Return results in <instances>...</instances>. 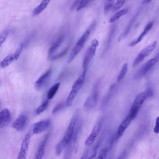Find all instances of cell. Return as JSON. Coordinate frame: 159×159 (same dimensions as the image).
I'll list each match as a JSON object with an SVG mask.
<instances>
[{
    "label": "cell",
    "instance_id": "35",
    "mask_svg": "<svg viewBox=\"0 0 159 159\" xmlns=\"http://www.w3.org/2000/svg\"><path fill=\"white\" fill-rule=\"evenodd\" d=\"M107 149L106 148H104L100 150L98 158L102 159H105L107 157Z\"/></svg>",
    "mask_w": 159,
    "mask_h": 159
},
{
    "label": "cell",
    "instance_id": "34",
    "mask_svg": "<svg viewBox=\"0 0 159 159\" xmlns=\"http://www.w3.org/2000/svg\"><path fill=\"white\" fill-rule=\"evenodd\" d=\"M91 0H81L77 6V10L78 11L85 7L90 2Z\"/></svg>",
    "mask_w": 159,
    "mask_h": 159
},
{
    "label": "cell",
    "instance_id": "4",
    "mask_svg": "<svg viewBox=\"0 0 159 159\" xmlns=\"http://www.w3.org/2000/svg\"><path fill=\"white\" fill-rule=\"evenodd\" d=\"M147 97L146 92L140 93L136 97L130 108L129 114L128 115L132 120L136 116Z\"/></svg>",
    "mask_w": 159,
    "mask_h": 159
},
{
    "label": "cell",
    "instance_id": "13",
    "mask_svg": "<svg viewBox=\"0 0 159 159\" xmlns=\"http://www.w3.org/2000/svg\"><path fill=\"white\" fill-rule=\"evenodd\" d=\"M97 87L98 85L96 84L93 88L92 94L85 101L84 106L86 108L90 109L95 105L98 97Z\"/></svg>",
    "mask_w": 159,
    "mask_h": 159
},
{
    "label": "cell",
    "instance_id": "16",
    "mask_svg": "<svg viewBox=\"0 0 159 159\" xmlns=\"http://www.w3.org/2000/svg\"><path fill=\"white\" fill-rule=\"evenodd\" d=\"M49 135L48 133L45 136L44 139L38 148L35 156V159H41L43 155L46 143Z\"/></svg>",
    "mask_w": 159,
    "mask_h": 159
},
{
    "label": "cell",
    "instance_id": "29",
    "mask_svg": "<svg viewBox=\"0 0 159 159\" xmlns=\"http://www.w3.org/2000/svg\"><path fill=\"white\" fill-rule=\"evenodd\" d=\"M113 0H106L104 5L103 11L105 14H107L112 7Z\"/></svg>",
    "mask_w": 159,
    "mask_h": 159
},
{
    "label": "cell",
    "instance_id": "12",
    "mask_svg": "<svg viewBox=\"0 0 159 159\" xmlns=\"http://www.w3.org/2000/svg\"><path fill=\"white\" fill-rule=\"evenodd\" d=\"M101 124L100 122H98L94 126L91 133L85 142V144L86 146H90L93 143L99 132Z\"/></svg>",
    "mask_w": 159,
    "mask_h": 159
},
{
    "label": "cell",
    "instance_id": "32",
    "mask_svg": "<svg viewBox=\"0 0 159 159\" xmlns=\"http://www.w3.org/2000/svg\"><path fill=\"white\" fill-rule=\"evenodd\" d=\"M23 45L22 43H20L17 47L15 54L14 55V57L15 60H16L18 58L20 53H21L23 48Z\"/></svg>",
    "mask_w": 159,
    "mask_h": 159
},
{
    "label": "cell",
    "instance_id": "25",
    "mask_svg": "<svg viewBox=\"0 0 159 159\" xmlns=\"http://www.w3.org/2000/svg\"><path fill=\"white\" fill-rule=\"evenodd\" d=\"M128 9H124L116 13L109 20L110 23H113L118 20L120 17L126 14L128 12Z\"/></svg>",
    "mask_w": 159,
    "mask_h": 159
},
{
    "label": "cell",
    "instance_id": "19",
    "mask_svg": "<svg viewBox=\"0 0 159 159\" xmlns=\"http://www.w3.org/2000/svg\"><path fill=\"white\" fill-rule=\"evenodd\" d=\"M95 25V24H93L85 31L78 40L76 44L84 46V44L88 39L91 31L94 27Z\"/></svg>",
    "mask_w": 159,
    "mask_h": 159
},
{
    "label": "cell",
    "instance_id": "9",
    "mask_svg": "<svg viewBox=\"0 0 159 159\" xmlns=\"http://www.w3.org/2000/svg\"><path fill=\"white\" fill-rule=\"evenodd\" d=\"M30 138V135L29 133H27L25 136L21 145L20 150L17 156V159H26Z\"/></svg>",
    "mask_w": 159,
    "mask_h": 159
},
{
    "label": "cell",
    "instance_id": "26",
    "mask_svg": "<svg viewBox=\"0 0 159 159\" xmlns=\"http://www.w3.org/2000/svg\"><path fill=\"white\" fill-rule=\"evenodd\" d=\"M69 49V47H66L61 52L52 56L51 58V60L52 61H54L60 59L65 55Z\"/></svg>",
    "mask_w": 159,
    "mask_h": 159
},
{
    "label": "cell",
    "instance_id": "37",
    "mask_svg": "<svg viewBox=\"0 0 159 159\" xmlns=\"http://www.w3.org/2000/svg\"><path fill=\"white\" fill-rule=\"evenodd\" d=\"M159 117H157L156 119V125L154 129V132L156 134H158L159 131Z\"/></svg>",
    "mask_w": 159,
    "mask_h": 159
},
{
    "label": "cell",
    "instance_id": "5",
    "mask_svg": "<svg viewBox=\"0 0 159 159\" xmlns=\"http://www.w3.org/2000/svg\"><path fill=\"white\" fill-rule=\"evenodd\" d=\"M98 40L93 39L91 42V46L88 49L84 57L82 63L84 70H87V67L95 55L96 48L98 45Z\"/></svg>",
    "mask_w": 159,
    "mask_h": 159
},
{
    "label": "cell",
    "instance_id": "15",
    "mask_svg": "<svg viewBox=\"0 0 159 159\" xmlns=\"http://www.w3.org/2000/svg\"><path fill=\"white\" fill-rule=\"evenodd\" d=\"M153 24L154 22L153 21L149 22L146 26L144 30L137 39L130 43L129 44V47H133L140 42L144 37L151 29L153 25Z\"/></svg>",
    "mask_w": 159,
    "mask_h": 159
},
{
    "label": "cell",
    "instance_id": "14",
    "mask_svg": "<svg viewBox=\"0 0 159 159\" xmlns=\"http://www.w3.org/2000/svg\"><path fill=\"white\" fill-rule=\"evenodd\" d=\"M132 120L128 115L122 122L119 126L116 133L118 138L121 137L123 134L126 129L130 125Z\"/></svg>",
    "mask_w": 159,
    "mask_h": 159
},
{
    "label": "cell",
    "instance_id": "23",
    "mask_svg": "<svg viewBox=\"0 0 159 159\" xmlns=\"http://www.w3.org/2000/svg\"><path fill=\"white\" fill-rule=\"evenodd\" d=\"M60 83H57L52 86L48 90L47 94V98L48 100L52 99L57 91Z\"/></svg>",
    "mask_w": 159,
    "mask_h": 159
},
{
    "label": "cell",
    "instance_id": "41",
    "mask_svg": "<svg viewBox=\"0 0 159 159\" xmlns=\"http://www.w3.org/2000/svg\"><path fill=\"white\" fill-rule=\"evenodd\" d=\"M152 0H143L142 3L143 4H147L150 2Z\"/></svg>",
    "mask_w": 159,
    "mask_h": 159
},
{
    "label": "cell",
    "instance_id": "11",
    "mask_svg": "<svg viewBox=\"0 0 159 159\" xmlns=\"http://www.w3.org/2000/svg\"><path fill=\"white\" fill-rule=\"evenodd\" d=\"M11 116L9 110L7 108L2 109L0 112V128H3L9 124Z\"/></svg>",
    "mask_w": 159,
    "mask_h": 159
},
{
    "label": "cell",
    "instance_id": "33",
    "mask_svg": "<svg viewBox=\"0 0 159 159\" xmlns=\"http://www.w3.org/2000/svg\"><path fill=\"white\" fill-rule=\"evenodd\" d=\"M64 103L63 102H60L57 104L53 109L52 113L54 114L61 110L64 107Z\"/></svg>",
    "mask_w": 159,
    "mask_h": 159
},
{
    "label": "cell",
    "instance_id": "8",
    "mask_svg": "<svg viewBox=\"0 0 159 159\" xmlns=\"http://www.w3.org/2000/svg\"><path fill=\"white\" fill-rule=\"evenodd\" d=\"M52 73V70H48L35 81L34 87L37 91H39L45 86L49 79Z\"/></svg>",
    "mask_w": 159,
    "mask_h": 159
},
{
    "label": "cell",
    "instance_id": "28",
    "mask_svg": "<svg viewBox=\"0 0 159 159\" xmlns=\"http://www.w3.org/2000/svg\"><path fill=\"white\" fill-rule=\"evenodd\" d=\"M48 101L46 100L36 109V113L39 115L44 111L47 107L48 105Z\"/></svg>",
    "mask_w": 159,
    "mask_h": 159
},
{
    "label": "cell",
    "instance_id": "18",
    "mask_svg": "<svg viewBox=\"0 0 159 159\" xmlns=\"http://www.w3.org/2000/svg\"><path fill=\"white\" fill-rule=\"evenodd\" d=\"M157 42L154 41L142 49L139 53L138 55L144 58L149 55L156 47Z\"/></svg>",
    "mask_w": 159,
    "mask_h": 159
},
{
    "label": "cell",
    "instance_id": "24",
    "mask_svg": "<svg viewBox=\"0 0 159 159\" xmlns=\"http://www.w3.org/2000/svg\"><path fill=\"white\" fill-rule=\"evenodd\" d=\"M15 59L13 55L7 56L0 62V67L3 68L10 65Z\"/></svg>",
    "mask_w": 159,
    "mask_h": 159
},
{
    "label": "cell",
    "instance_id": "42",
    "mask_svg": "<svg viewBox=\"0 0 159 159\" xmlns=\"http://www.w3.org/2000/svg\"></svg>",
    "mask_w": 159,
    "mask_h": 159
},
{
    "label": "cell",
    "instance_id": "38",
    "mask_svg": "<svg viewBox=\"0 0 159 159\" xmlns=\"http://www.w3.org/2000/svg\"><path fill=\"white\" fill-rule=\"evenodd\" d=\"M81 0H76L74 2V3L73 4L71 7V10H74L75 7L79 5L80 3Z\"/></svg>",
    "mask_w": 159,
    "mask_h": 159
},
{
    "label": "cell",
    "instance_id": "20",
    "mask_svg": "<svg viewBox=\"0 0 159 159\" xmlns=\"http://www.w3.org/2000/svg\"><path fill=\"white\" fill-rule=\"evenodd\" d=\"M84 46L76 44L72 50L67 60V63H71L76 55L82 49Z\"/></svg>",
    "mask_w": 159,
    "mask_h": 159
},
{
    "label": "cell",
    "instance_id": "30",
    "mask_svg": "<svg viewBox=\"0 0 159 159\" xmlns=\"http://www.w3.org/2000/svg\"><path fill=\"white\" fill-rule=\"evenodd\" d=\"M125 0H118L113 6L112 12H115L120 9L125 3Z\"/></svg>",
    "mask_w": 159,
    "mask_h": 159
},
{
    "label": "cell",
    "instance_id": "1",
    "mask_svg": "<svg viewBox=\"0 0 159 159\" xmlns=\"http://www.w3.org/2000/svg\"><path fill=\"white\" fill-rule=\"evenodd\" d=\"M86 70H84L81 75L73 83L71 91L66 102V104L67 106L70 107L72 105L75 97L82 87L85 79Z\"/></svg>",
    "mask_w": 159,
    "mask_h": 159
},
{
    "label": "cell",
    "instance_id": "31",
    "mask_svg": "<svg viewBox=\"0 0 159 159\" xmlns=\"http://www.w3.org/2000/svg\"><path fill=\"white\" fill-rule=\"evenodd\" d=\"M8 33L7 30H5L0 34V46L6 39Z\"/></svg>",
    "mask_w": 159,
    "mask_h": 159
},
{
    "label": "cell",
    "instance_id": "40",
    "mask_svg": "<svg viewBox=\"0 0 159 159\" xmlns=\"http://www.w3.org/2000/svg\"><path fill=\"white\" fill-rule=\"evenodd\" d=\"M145 92L146 93L147 97H151L153 95V92L151 89H148Z\"/></svg>",
    "mask_w": 159,
    "mask_h": 159
},
{
    "label": "cell",
    "instance_id": "2",
    "mask_svg": "<svg viewBox=\"0 0 159 159\" xmlns=\"http://www.w3.org/2000/svg\"><path fill=\"white\" fill-rule=\"evenodd\" d=\"M79 113V109H76L72 115L64 137L61 140L67 146L72 135L74 128L78 120Z\"/></svg>",
    "mask_w": 159,
    "mask_h": 159
},
{
    "label": "cell",
    "instance_id": "3",
    "mask_svg": "<svg viewBox=\"0 0 159 159\" xmlns=\"http://www.w3.org/2000/svg\"><path fill=\"white\" fill-rule=\"evenodd\" d=\"M76 123V125H75L72 137L65 151L64 159L70 158L75 145L81 127L80 121L78 122L77 121Z\"/></svg>",
    "mask_w": 159,
    "mask_h": 159
},
{
    "label": "cell",
    "instance_id": "39",
    "mask_svg": "<svg viewBox=\"0 0 159 159\" xmlns=\"http://www.w3.org/2000/svg\"><path fill=\"white\" fill-rule=\"evenodd\" d=\"M89 149H86L84 151L81 156V159H85L87 158L88 155Z\"/></svg>",
    "mask_w": 159,
    "mask_h": 159
},
{
    "label": "cell",
    "instance_id": "10",
    "mask_svg": "<svg viewBox=\"0 0 159 159\" xmlns=\"http://www.w3.org/2000/svg\"><path fill=\"white\" fill-rule=\"evenodd\" d=\"M51 121L47 119L35 123L33 125V131L34 134H39L46 130L50 126Z\"/></svg>",
    "mask_w": 159,
    "mask_h": 159
},
{
    "label": "cell",
    "instance_id": "7",
    "mask_svg": "<svg viewBox=\"0 0 159 159\" xmlns=\"http://www.w3.org/2000/svg\"><path fill=\"white\" fill-rule=\"evenodd\" d=\"M29 123V119L25 115L22 114L14 121L11 126L17 131H21L26 127Z\"/></svg>",
    "mask_w": 159,
    "mask_h": 159
},
{
    "label": "cell",
    "instance_id": "27",
    "mask_svg": "<svg viewBox=\"0 0 159 159\" xmlns=\"http://www.w3.org/2000/svg\"><path fill=\"white\" fill-rule=\"evenodd\" d=\"M128 69V65L127 63L125 64L122 66L120 70V74L118 75L117 81L118 82H120L124 77L127 72Z\"/></svg>",
    "mask_w": 159,
    "mask_h": 159
},
{
    "label": "cell",
    "instance_id": "6",
    "mask_svg": "<svg viewBox=\"0 0 159 159\" xmlns=\"http://www.w3.org/2000/svg\"><path fill=\"white\" fill-rule=\"evenodd\" d=\"M159 58V54H157L154 58L148 60L136 72L135 77L139 78L145 75L151 67L158 61Z\"/></svg>",
    "mask_w": 159,
    "mask_h": 159
},
{
    "label": "cell",
    "instance_id": "22",
    "mask_svg": "<svg viewBox=\"0 0 159 159\" xmlns=\"http://www.w3.org/2000/svg\"><path fill=\"white\" fill-rule=\"evenodd\" d=\"M50 0H43L40 4L35 7L33 12L34 15H37L43 11L47 7Z\"/></svg>",
    "mask_w": 159,
    "mask_h": 159
},
{
    "label": "cell",
    "instance_id": "17",
    "mask_svg": "<svg viewBox=\"0 0 159 159\" xmlns=\"http://www.w3.org/2000/svg\"><path fill=\"white\" fill-rule=\"evenodd\" d=\"M64 40V37L63 36H61L50 47L48 52V58H51L53 54L56 52Z\"/></svg>",
    "mask_w": 159,
    "mask_h": 159
},
{
    "label": "cell",
    "instance_id": "21",
    "mask_svg": "<svg viewBox=\"0 0 159 159\" xmlns=\"http://www.w3.org/2000/svg\"><path fill=\"white\" fill-rule=\"evenodd\" d=\"M138 15V14H136L134 16L131 21H130L129 24L128 25L125 29L119 36L118 39V41L119 42L121 40L124 39V38L128 34L132 25L136 19Z\"/></svg>",
    "mask_w": 159,
    "mask_h": 159
},
{
    "label": "cell",
    "instance_id": "36",
    "mask_svg": "<svg viewBox=\"0 0 159 159\" xmlns=\"http://www.w3.org/2000/svg\"><path fill=\"white\" fill-rule=\"evenodd\" d=\"M144 58L143 57L138 55L133 62V66L134 67L137 65L141 62Z\"/></svg>",
    "mask_w": 159,
    "mask_h": 159
}]
</instances>
